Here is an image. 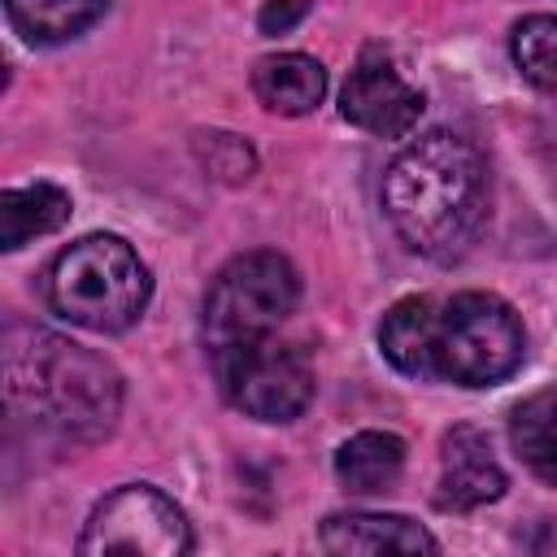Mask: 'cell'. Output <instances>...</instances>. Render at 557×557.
<instances>
[{
  "instance_id": "8",
  "label": "cell",
  "mask_w": 557,
  "mask_h": 557,
  "mask_svg": "<svg viewBox=\"0 0 557 557\" xmlns=\"http://www.w3.org/2000/svg\"><path fill=\"white\" fill-rule=\"evenodd\" d=\"M339 113L379 139H405L422 117V91L409 87L387 57L366 52L339 91Z\"/></svg>"
},
{
  "instance_id": "11",
  "label": "cell",
  "mask_w": 557,
  "mask_h": 557,
  "mask_svg": "<svg viewBox=\"0 0 557 557\" xmlns=\"http://www.w3.org/2000/svg\"><path fill=\"white\" fill-rule=\"evenodd\" d=\"M252 91L270 113L300 117L322 104L326 70H322V61H313L305 52H274L252 65Z\"/></svg>"
},
{
  "instance_id": "12",
  "label": "cell",
  "mask_w": 557,
  "mask_h": 557,
  "mask_svg": "<svg viewBox=\"0 0 557 557\" xmlns=\"http://www.w3.org/2000/svg\"><path fill=\"white\" fill-rule=\"evenodd\" d=\"M431 335H435V305L426 296L396 300L379 322V348L392 370L409 379H435L431 370Z\"/></svg>"
},
{
  "instance_id": "6",
  "label": "cell",
  "mask_w": 557,
  "mask_h": 557,
  "mask_svg": "<svg viewBox=\"0 0 557 557\" xmlns=\"http://www.w3.org/2000/svg\"><path fill=\"white\" fill-rule=\"evenodd\" d=\"M300 305V278L287 257L261 248L226 261L205 292V348L278 331Z\"/></svg>"
},
{
  "instance_id": "2",
  "label": "cell",
  "mask_w": 557,
  "mask_h": 557,
  "mask_svg": "<svg viewBox=\"0 0 557 557\" xmlns=\"http://www.w3.org/2000/svg\"><path fill=\"white\" fill-rule=\"evenodd\" d=\"M4 396L13 413L35 418L44 431L91 444L117 422L122 379L83 344L35 326H13L4 335Z\"/></svg>"
},
{
  "instance_id": "14",
  "label": "cell",
  "mask_w": 557,
  "mask_h": 557,
  "mask_svg": "<svg viewBox=\"0 0 557 557\" xmlns=\"http://www.w3.org/2000/svg\"><path fill=\"white\" fill-rule=\"evenodd\" d=\"M70 191L52 183H30V187H9L0 191V248L13 252L30 244L35 235H52L57 226L70 222Z\"/></svg>"
},
{
  "instance_id": "4",
  "label": "cell",
  "mask_w": 557,
  "mask_h": 557,
  "mask_svg": "<svg viewBox=\"0 0 557 557\" xmlns=\"http://www.w3.org/2000/svg\"><path fill=\"white\" fill-rule=\"evenodd\" d=\"M527 357L518 313L492 292H461L435 309L431 370L457 387H496Z\"/></svg>"
},
{
  "instance_id": "10",
  "label": "cell",
  "mask_w": 557,
  "mask_h": 557,
  "mask_svg": "<svg viewBox=\"0 0 557 557\" xmlns=\"http://www.w3.org/2000/svg\"><path fill=\"white\" fill-rule=\"evenodd\" d=\"M326 553H440V540L405 513H331L322 522Z\"/></svg>"
},
{
  "instance_id": "3",
  "label": "cell",
  "mask_w": 557,
  "mask_h": 557,
  "mask_svg": "<svg viewBox=\"0 0 557 557\" xmlns=\"http://www.w3.org/2000/svg\"><path fill=\"white\" fill-rule=\"evenodd\" d=\"M152 278L139 252L117 235H83L57 252L44 274L48 309L83 331L117 335L139 322Z\"/></svg>"
},
{
  "instance_id": "15",
  "label": "cell",
  "mask_w": 557,
  "mask_h": 557,
  "mask_svg": "<svg viewBox=\"0 0 557 557\" xmlns=\"http://www.w3.org/2000/svg\"><path fill=\"white\" fill-rule=\"evenodd\" d=\"M509 444L531 474L557 487V387H544L513 409Z\"/></svg>"
},
{
  "instance_id": "13",
  "label": "cell",
  "mask_w": 557,
  "mask_h": 557,
  "mask_svg": "<svg viewBox=\"0 0 557 557\" xmlns=\"http://www.w3.org/2000/svg\"><path fill=\"white\" fill-rule=\"evenodd\" d=\"M400 470H405V440L392 431H357L335 453V479L357 496L387 492L400 479Z\"/></svg>"
},
{
  "instance_id": "19",
  "label": "cell",
  "mask_w": 557,
  "mask_h": 557,
  "mask_svg": "<svg viewBox=\"0 0 557 557\" xmlns=\"http://www.w3.org/2000/svg\"><path fill=\"white\" fill-rule=\"evenodd\" d=\"M309 4H313V0H270V4L257 13L261 35H283V30H292V26L309 13Z\"/></svg>"
},
{
  "instance_id": "9",
  "label": "cell",
  "mask_w": 557,
  "mask_h": 557,
  "mask_svg": "<svg viewBox=\"0 0 557 557\" xmlns=\"http://www.w3.org/2000/svg\"><path fill=\"white\" fill-rule=\"evenodd\" d=\"M505 496V470L492 453V440L479 426H453L440 444V492L435 505L453 513L483 509Z\"/></svg>"
},
{
  "instance_id": "7",
  "label": "cell",
  "mask_w": 557,
  "mask_h": 557,
  "mask_svg": "<svg viewBox=\"0 0 557 557\" xmlns=\"http://www.w3.org/2000/svg\"><path fill=\"white\" fill-rule=\"evenodd\" d=\"M78 553L104 557V553H131V557H183L191 553V527L187 513L152 483H126L109 492L83 535Z\"/></svg>"
},
{
  "instance_id": "5",
  "label": "cell",
  "mask_w": 557,
  "mask_h": 557,
  "mask_svg": "<svg viewBox=\"0 0 557 557\" xmlns=\"http://www.w3.org/2000/svg\"><path fill=\"white\" fill-rule=\"evenodd\" d=\"M209 366L222 396L257 422H292L313 400V357L278 331L213 344Z\"/></svg>"
},
{
  "instance_id": "1",
  "label": "cell",
  "mask_w": 557,
  "mask_h": 557,
  "mask_svg": "<svg viewBox=\"0 0 557 557\" xmlns=\"http://www.w3.org/2000/svg\"><path fill=\"white\" fill-rule=\"evenodd\" d=\"M383 213L418 257H461L487 218L483 152L457 131L409 139L383 174Z\"/></svg>"
},
{
  "instance_id": "16",
  "label": "cell",
  "mask_w": 557,
  "mask_h": 557,
  "mask_svg": "<svg viewBox=\"0 0 557 557\" xmlns=\"http://www.w3.org/2000/svg\"><path fill=\"white\" fill-rule=\"evenodd\" d=\"M4 13L30 44H65L104 13V0H4Z\"/></svg>"
},
{
  "instance_id": "18",
  "label": "cell",
  "mask_w": 557,
  "mask_h": 557,
  "mask_svg": "<svg viewBox=\"0 0 557 557\" xmlns=\"http://www.w3.org/2000/svg\"><path fill=\"white\" fill-rule=\"evenodd\" d=\"M200 152H205V165L218 174V178H248L252 174V148L239 139V135H226V131H209L200 135Z\"/></svg>"
},
{
  "instance_id": "17",
  "label": "cell",
  "mask_w": 557,
  "mask_h": 557,
  "mask_svg": "<svg viewBox=\"0 0 557 557\" xmlns=\"http://www.w3.org/2000/svg\"><path fill=\"white\" fill-rule=\"evenodd\" d=\"M509 52H513V65L518 74L544 91V96H557V13H531L513 26L509 35Z\"/></svg>"
}]
</instances>
